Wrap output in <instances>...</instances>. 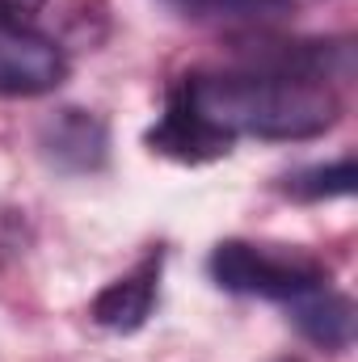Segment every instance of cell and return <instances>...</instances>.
Masks as SVG:
<instances>
[{
    "instance_id": "9",
    "label": "cell",
    "mask_w": 358,
    "mask_h": 362,
    "mask_svg": "<svg viewBox=\"0 0 358 362\" xmlns=\"http://www.w3.org/2000/svg\"><path fill=\"white\" fill-rule=\"evenodd\" d=\"M47 0H0V30H21L42 13Z\"/></svg>"
},
{
    "instance_id": "8",
    "label": "cell",
    "mask_w": 358,
    "mask_h": 362,
    "mask_svg": "<svg viewBox=\"0 0 358 362\" xmlns=\"http://www.w3.org/2000/svg\"><path fill=\"white\" fill-rule=\"evenodd\" d=\"M287 189L295 198H337L354 189V160H337V165H321V169H304L287 181Z\"/></svg>"
},
{
    "instance_id": "1",
    "label": "cell",
    "mask_w": 358,
    "mask_h": 362,
    "mask_svg": "<svg viewBox=\"0 0 358 362\" xmlns=\"http://www.w3.org/2000/svg\"><path fill=\"white\" fill-rule=\"evenodd\" d=\"M169 93L181 101L228 144L236 135L258 139H312L329 131L342 114L337 93L325 81L278 76L262 68L236 72H190Z\"/></svg>"
},
{
    "instance_id": "2",
    "label": "cell",
    "mask_w": 358,
    "mask_h": 362,
    "mask_svg": "<svg viewBox=\"0 0 358 362\" xmlns=\"http://www.w3.org/2000/svg\"><path fill=\"white\" fill-rule=\"evenodd\" d=\"M211 278L236 295H262L291 303L316 286H329V270L295 249H266L249 240H224L211 253Z\"/></svg>"
},
{
    "instance_id": "4",
    "label": "cell",
    "mask_w": 358,
    "mask_h": 362,
    "mask_svg": "<svg viewBox=\"0 0 358 362\" xmlns=\"http://www.w3.org/2000/svg\"><path fill=\"white\" fill-rule=\"evenodd\" d=\"M47 160L64 173H89V169H101L105 165V122L89 114V110H59L42 135H38Z\"/></svg>"
},
{
    "instance_id": "6",
    "label": "cell",
    "mask_w": 358,
    "mask_h": 362,
    "mask_svg": "<svg viewBox=\"0 0 358 362\" xmlns=\"http://www.w3.org/2000/svg\"><path fill=\"white\" fill-rule=\"evenodd\" d=\"M291 308V320L299 325V333L325 350H346L350 337H354V303L329 286H316L299 299L287 303Z\"/></svg>"
},
{
    "instance_id": "3",
    "label": "cell",
    "mask_w": 358,
    "mask_h": 362,
    "mask_svg": "<svg viewBox=\"0 0 358 362\" xmlns=\"http://www.w3.org/2000/svg\"><path fill=\"white\" fill-rule=\"evenodd\" d=\"M68 81V55L34 30H0V97H38Z\"/></svg>"
},
{
    "instance_id": "5",
    "label": "cell",
    "mask_w": 358,
    "mask_h": 362,
    "mask_svg": "<svg viewBox=\"0 0 358 362\" xmlns=\"http://www.w3.org/2000/svg\"><path fill=\"white\" fill-rule=\"evenodd\" d=\"M156 278H161V257H148L139 270H131L127 278L110 282L97 299H93V320L101 329H114V333H135L148 316H152V303H156Z\"/></svg>"
},
{
    "instance_id": "7",
    "label": "cell",
    "mask_w": 358,
    "mask_h": 362,
    "mask_svg": "<svg viewBox=\"0 0 358 362\" xmlns=\"http://www.w3.org/2000/svg\"><path fill=\"white\" fill-rule=\"evenodd\" d=\"M190 21H224V25H262L295 8V0H169Z\"/></svg>"
}]
</instances>
